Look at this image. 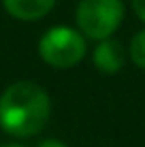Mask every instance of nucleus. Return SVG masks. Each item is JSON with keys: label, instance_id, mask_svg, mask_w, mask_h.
<instances>
[{"label": "nucleus", "instance_id": "nucleus-1", "mask_svg": "<svg viewBox=\"0 0 145 147\" xmlns=\"http://www.w3.org/2000/svg\"><path fill=\"white\" fill-rule=\"evenodd\" d=\"M51 115V98L34 81H17L0 96V128L17 139L38 134Z\"/></svg>", "mask_w": 145, "mask_h": 147}, {"label": "nucleus", "instance_id": "nucleus-2", "mask_svg": "<svg viewBox=\"0 0 145 147\" xmlns=\"http://www.w3.org/2000/svg\"><path fill=\"white\" fill-rule=\"evenodd\" d=\"M124 19V2L122 0H79L75 22L77 30L86 38L105 40L111 38Z\"/></svg>", "mask_w": 145, "mask_h": 147}, {"label": "nucleus", "instance_id": "nucleus-3", "mask_svg": "<svg viewBox=\"0 0 145 147\" xmlns=\"http://www.w3.org/2000/svg\"><path fill=\"white\" fill-rule=\"evenodd\" d=\"M86 36L77 28L53 26L38 40V53L43 62L53 68H73L86 58Z\"/></svg>", "mask_w": 145, "mask_h": 147}, {"label": "nucleus", "instance_id": "nucleus-4", "mask_svg": "<svg viewBox=\"0 0 145 147\" xmlns=\"http://www.w3.org/2000/svg\"><path fill=\"white\" fill-rule=\"evenodd\" d=\"M92 62L100 73L105 75H115L124 68L126 64V51H124L122 43L115 38H105L98 40V45L92 51Z\"/></svg>", "mask_w": 145, "mask_h": 147}, {"label": "nucleus", "instance_id": "nucleus-5", "mask_svg": "<svg viewBox=\"0 0 145 147\" xmlns=\"http://www.w3.org/2000/svg\"><path fill=\"white\" fill-rule=\"evenodd\" d=\"M9 15L22 22H34L45 17L53 9L56 0H2Z\"/></svg>", "mask_w": 145, "mask_h": 147}, {"label": "nucleus", "instance_id": "nucleus-6", "mask_svg": "<svg viewBox=\"0 0 145 147\" xmlns=\"http://www.w3.org/2000/svg\"><path fill=\"white\" fill-rule=\"evenodd\" d=\"M128 55H130V60H132L134 66H139V68L145 70V28L139 30V32L132 36Z\"/></svg>", "mask_w": 145, "mask_h": 147}, {"label": "nucleus", "instance_id": "nucleus-7", "mask_svg": "<svg viewBox=\"0 0 145 147\" xmlns=\"http://www.w3.org/2000/svg\"><path fill=\"white\" fill-rule=\"evenodd\" d=\"M130 4H132V11L137 13V17L145 22V0H130Z\"/></svg>", "mask_w": 145, "mask_h": 147}, {"label": "nucleus", "instance_id": "nucleus-8", "mask_svg": "<svg viewBox=\"0 0 145 147\" xmlns=\"http://www.w3.org/2000/svg\"><path fill=\"white\" fill-rule=\"evenodd\" d=\"M38 147H66L62 143V141H56V139H47V141H43Z\"/></svg>", "mask_w": 145, "mask_h": 147}, {"label": "nucleus", "instance_id": "nucleus-9", "mask_svg": "<svg viewBox=\"0 0 145 147\" xmlns=\"http://www.w3.org/2000/svg\"><path fill=\"white\" fill-rule=\"evenodd\" d=\"M0 147H24V145H17V143H7V145H0Z\"/></svg>", "mask_w": 145, "mask_h": 147}]
</instances>
